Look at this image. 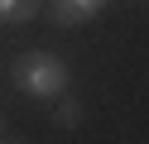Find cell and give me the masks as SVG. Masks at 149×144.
<instances>
[{
  "label": "cell",
  "instance_id": "4",
  "mask_svg": "<svg viewBox=\"0 0 149 144\" xmlns=\"http://www.w3.org/2000/svg\"><path fill=\"white\" fill-rule=\"evenodd\" d=\"M43 0H0V24H29Z\"/></svg>",
  "mask_w": 149,
  "mask_h": 144
},
{
  "label": "cell",
  "instance_id": "5",
  "mask_svg": "<svg viewBox=\"0 0 149 144\" xmlns=\"http://www.w3.org/2000/svg\"><path fill=\"white\" fill-rule=\"evenodd\" d=\"M0 144H19V139H0Z\"/></svg>",
  "mask_w": 149,
  "mask_h": 144
},
{
  "label": "cell",
  "instance_id": "2",
  "mask_svg": "<svg viewBox=\"0 0 149 144\" xmlns=\"http://www.w3.org/2000/svg\"><path fill=\"white\" fill-rule=\"evenodd\" d=\"M101 10H106V0H48V19L63 24V29L87 24V19H96Z\"/></svg>",
  "mask_w": 149,
  "mask_h": 144
},
{
  "label": "cell",
  "instance_id": "3",
  "mask_svg": "<svg viewBox=\"0 0 149 144\" xmlns=\"http://www.w3.org/2000/svg\"><path fill=\"white\" fill-rule=\"evenodd\" d=\"M53 125H63V130H77L82 125V101L77 96H53Z\"/></svg>",
  "mask_w": 149,
  "mask_h": 144
},
{
  "label": "cell",
  "instance_id": "1",
  "mask_svg": "<svg viewBox=\"0 0 149 144\" xmlns=\"http://www.w3.org/2000/svg\"><path fill=\"white\" fill-rule=\"evenodd\" d=\"M15 86L24 96H39V101H53L72 86V67L63 63L58 53H43V48H29V53L15 58Z\"/></svg>",
  "mask_w": 149,
  "mask_h": 144
}]
</instances>
